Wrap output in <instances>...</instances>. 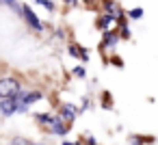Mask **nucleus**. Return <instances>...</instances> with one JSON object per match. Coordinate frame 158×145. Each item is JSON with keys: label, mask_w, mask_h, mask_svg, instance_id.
Instances as JSON below:
<instances>
[{"label": "nucleus", "mask_w": 158, "mask_h": 145, "mask_svg": "<svg viewBox=\"0 0 158 145\" xmlns=\"http://www.w3.org/2000/svg\"><path fill=\"white\" fill-rule=\"evenodd\" d=\"M2 5H7L11 11H15V13H20V15H22V9H24V5H20L18 0H2Z\"/></svg>", "instance_id": "nucleus-10"}, {"label": "nucleus", "mask_w": 158, "mask_h": 145, "mask_svg": "<svg viewBox=\"0 0 158 145\" xmlns=\"http://www.w3.org/2000/svg\"><path fill=\"white\" fill-rule=\"evenodd\" d=\"M11 145H33V143H28L26 139H20V136H18V139H13V141H11Z\"/></svg>", "instance_id": "nucleus-13"}, {"label": "nucleus", "mask_w": 158, "mask_h": 145, "mask_svg": "<svg viewBox=\"0 0 158 145\" xmlns=\"http://www.w3.org/2000/svg\"><path fill=\"white\" fill-rule=\"evenodd\" d=\"M20 91V82L18 78H0V97H11L13 93Z\"/></svg>", "instance_id": "nucleus-2"}, {"label": "nucleus", "mask_w": 158, "mask_h": 145, "mask_svg": "<svg viewBox=\"0 0 158 145\" xmlns=\"http://www.w3.org/2000/svg\"><path fill=\"white\" fill-rule=\"evenodd\" d=\"M117 41H119V35H117V33H113V31H104V46L113 48Z\"/></svg>", "instance_id": "nucleus-7"}, {"label": "nucleus", "mask_w": 158, "mask_h": 145, "mask_svg": "<svg viewBox=\"0 0 158 145\" xmlns=\"http://www.w3.org/2000/svg\"><path fill=\"white\" fill-rule=\"evenodd\" d=\"M104 106H106V108L110 106V93H104Z\"/></svg>", "instance_id": "nucleus-16"}, {"label": "nucleus", "mask_w": 158, "mask_h": 145, "mask_svg": "<svg viewBox=\"0 0 158 145\" xmlns=\"http://www.w3.org/2000/svg\"><path fill=\"white\" fill-rule=\"evenodd\" d=\"M63 145H74V143H63Z\"/></svg>", "instance_id": "nucleus-18"}, {"label": "nucleus", "mask_w": 158, "mask_h": 145, "mask_svg": "<svg viewBox=\"0 0 158 145\" xmlns=\"http://www.w3.org/2000/svg\"><path fill=\"white\" fill-rule=\"evenodd\" d=\"M89 145H98V143H95V141H93V139H89Z\"/></svg>", "instance_id": "nucleus-17"}, {"label": "nucleus", "mask_w": 158, "mask_h": 145, "mask_svg": "<svg viewBox=\"0 0 158 145\" xmlns=\"http://www.w3.org/2000/svg\"><path fill=\"white\" fill-rule=\"evenodd\" d=\"M22 15H24L26 24H28L33 31H37V33H41V31H44V24H41V20L35 15V11H33L28 5H24V9H22Z\"/></svg>", "instance_id": "nucleus-3"}, {"label": "nucleus", "mask_w": 158, "mask_h": 145, "mask_svg": "<svg viewBox=\"0 0 158 145\" xmlns=\"http://www.w3.org/2000/svg\"><path fill=\"white\" fill-rule=\"evenodd\" d=\"M110 63H113V65H117V67H121V65H123L119 56H113V59H110Z\"/></svg>", "instance_id": "nucleus-15"}, {"label": "nucleus", "mask_w": 158, "mask_h": 145, "mask_svg": "<svg viewBox=\"0 0 158 145\" xmlns=\"http://www.w3.org/2000/svg\"><path fill=\"white\" fill-rule=\"evenodd\" d=\"M39 5H44L48 11H54V2H52V0H41V2Z\"/></svg>", "instance_id": "nucleus-14"}, {"label": "nucleus", "mask_w": 158, "mask_h": 145, "mask_svg": "<svg viewBox=\"0 0 158 145\" xmlns=\"http://www.w3.org/2000/svg\"><path fill=\"white\" fill-rule=\"evenodd\" d=\"M37 121L44 123L52 134H59V136H65L67 130H65V123L61 117H50V115H37Z\"/></svg>", "instance_id": "nucleus-1"}, {"label": "nucleus", "mask_w": 158, "mask_h": 145, "mask_svg": "<svg viewBox=\"0 0 158 145\" xmlns=\"http://www.w3.org/2000/svg\"><path fill=\"white\" fill-rule=\"evenodd\" d=\"M74 117H76V108H74L72 104H65V106L61 108V119H63V121H72Z\"/></svg>", "instance_id": "nucleus-6"}, {"label": "nucleus", "mask_w": 158, "mask_h": 145, "mask_svg": "<svg viewBox=\"0 0 158 145\" xmlns=\"http://www.w3.org/2000/svg\"><path fill=\"white\" fill-rule=\"evenodd\" d=\"M69 54H72V56H78V59H82V61H87V59H89L87 50H85V48H78L76 44H72V46H69Z\"/></svg>", "instance_id": "nucleus-8"}, {"label": "nucleus", "mask_w": 158, "mask_h": 145, "mask_svg": "<svg viewBox=\"0 0 158 145\" xmlns=\"http://www.w3.org/2000/svg\"><path fill=\"white\" fill-rule=\"evenodd\" d=\"M113 22H115V15H110V13H104V15L98 20V28H102V31H108Z\"/></svg>", "instance_id": "nucleus-5"}, {"label": "nucleus", "mask_w": 158, "mask_h": 145, "mask_svg": "<svg viewBox=\"0 0 158 145\" xmlns=\"http://www.w3.org/2000/svg\"><path fill=\"white\" fill-rule=\"evenodd\" d=\"M18 106H20V102L13 100V97H2L0 100V113L5 117H11L13 113H18Z\"/></svg>", "instance_id": "nucleus-4"}, {"label": "nucleus", "mask_w": 158, "mask_h": 145, "mask_svg": "<svg viewBox=\"0 0 158 145\" xmlns=\"http://www.w3.org/2000/svg\"><path fill=\"white\" fill-rule=\"evenodd\" d=\"M72 74H74L76 78H85V76H87V69H85L82 65H78V67H74V72H72Z\"/></svg>", "instance_id": "nucleus-12"}, {"label": "nucleus", "mask_w": 158, "mask_h": 145, "mask_svg": "<svg viewBox=\"0 0 158 145\" xmlns=\"http://www.w3.org/2000/svg\"><path fill=\"white\" fill-rule=\"evenodd\" d=\"M41 97H44V93H41V91H28V93H26V97H24V104H28V106H31L33 102H39Z\"/></svg>", "instance_id": "nucleus-9"}, {"label": "nucleus", "mask_w": 158, "mask_h": 145, "mask_svg": "<svg viewBox=\"0 0 158 145\" xmlns=\"http://www.w3.org/2000/svg\"><path fill=\"white\" fill-rule=\"evenodd\" d=\"M128 18H130V20H141V18H143V9H141V7H136V9L128 11Z\"/></svg>", "instance_id": "nucleus-11"}]
</instances>
